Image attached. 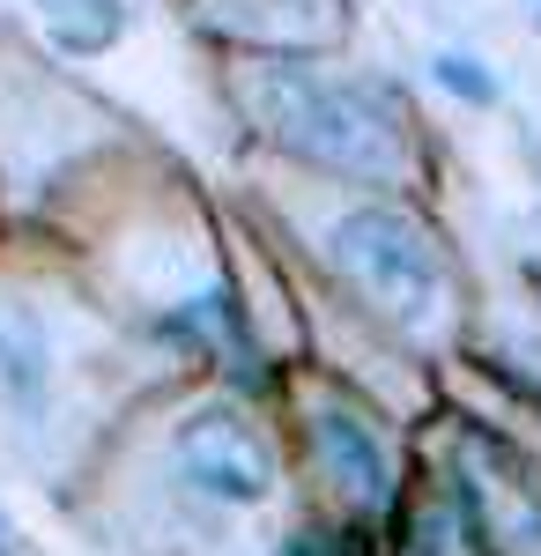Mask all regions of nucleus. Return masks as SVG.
Returning a JSON list of instances; mask_svg holds the SVG:
<instances>
[{
	"label": "nucleus",
	"instance_id": "1",
	"mask_svg": "<svg viewBox=\"0 0 541 556\" xmlns=\"http://www.w3.org/2000/svg\"><path fill=\"white\" fill-rule=\"evenodd\" d=\"M260 112L282 149L327 164V172H349V178H401L416 164V141L401 127L393 97L386 89H364V83H319L304 67H275L260 83Z\"/></svg>",
	"mask_w": 541,
	"mask_h": 556
},
{
	"label": "nucleus",
	"instance_id": "2",
	"mask_svg": "<svg viewBox=\"0 0 541 556\" xmlns=\"http://www.w3.org/2000/svg\"><path fill=\"white\" fill-rule=\"evenodd\" d=\"M334 267L378 304V312H393V319H423V312H438L445 298V260L430 245V230H423L416 215L401 208H356L334 223Z\"/></svg>",
	"mask_w": 541,
	"mask_h": 556
},
{
	"label": "nucleus",
	"instance_id": "3",
	"mask_svg": "<svg viewBox=\"0 0 541 556\" xmlns=\"http://www.w3.org/2000/svg\"><path fill=\"white\" fill-rule=\"evenodd\" d=\"M171 460H178V475L193 490H209L223 505H260L275 490V453L238 408H201L193 424H178Z\"/></svg>",
	"mask_w": 541,
	"mask_h": 556
},
{
	"label": "nucleus",
	"instance_id": "4",
	"mask_svg": "<svg viewBox=\"0 0 541 556\" xmlns=\"http://www.w3.org/2000/svg\"><path fill=\"white\" fill-rule=\"evenodd\" d=\"M460 460H467V513L482 519L498 542H512V549L541 542V490H534L541 475H527L498 438H467Z\"/></svg>",
	"mask_w": 541,
	"mask_h": 556
},
{
	"label": "nucleus",
	"instance_id": "5",
	"mask_svg": "<svg viewBox=\"0 0 541 556\" xmlns=\"http://www.w3.org/2000/svg\"><path fill=\"white\" fill-rule=\"evenodd\" d=\"M312 445H319V468L341 497L356 505H386V445L356 408H319L312 416Z\"/></svg>",
	"mask_w": 541,
	"mask_h": 556
},
{
	"label": "nucleus",
	"instance_id": "6",
	"mask_svg": "<svg viewBox=\"0 0 541 556\" xmlns=\"http://www.w3.org/2000/svg\"><path fill=\"white\" fill-rule=\"evenodd\" d=\"M45 379V342L23 312H0V386L8 393H30Z\"/></svg>",
	"mask_w": 541,
	"mask_h": 556
},
{
	"label": "nucleus",
	"instance_id": "7",
	"mask_svg": "<svg viewBox=\"0 0 541 556\" xmlns=\"http://www.w3.org/2000/svg\"><path fill=\"white\" fill-rule=\"evenodd\" d=\"M438 83L453 89V97H467V104H490V97H498L490 67H482V60H460V52H445V60H438Z\"/></svg>",
	"mask_w": 541,
	"mask_h": 556
}]
</instances>
